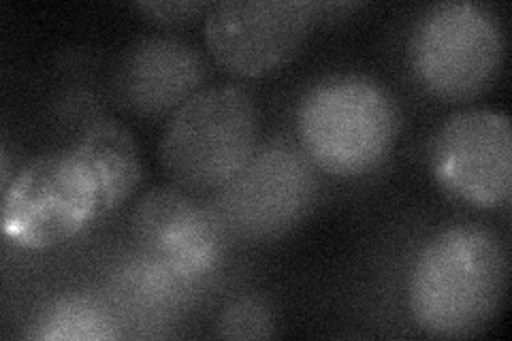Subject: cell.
Wrapping results in <instances>:
<instances>
[{
    "label": "cell",
    "instance_id": "1",
    "mask_svg": "<svg viewBox=\"0 0 512 341\" xmlns=\"http://www.w3.org/2000/svg\"><path fill=\"white\" fill-rule=\"evenodd\" d=\"M508 288V252L487 226L453 224L429 237L408 275V310L431 337L463 339L485 331Z\"/></svg>",
    "mask_w": 512,
    "mask_h": 341
},
{
    "label": "cell",
    "instance_id": "2",
    "mask_svg": "<svg viewBox=\"0 0 512 341\" xmlns=\"http://www.w3.org/2000/svg\"><path fill=\"white\" fill-rule=\"evenodd\" d=\"M397 105L387 88L357 73L331 75L303 92L297 137L314 167L335 177L378 169L397 141Z\"/></svg>",
    "mask_w": 512,
    "mask_h": 341
},
{
    "label": "cell",
    "instance_id": "3",
    "mask_svg": "<svg viewBox=\"0 0 512 341\" xmlns=\"http://www.w3.org/2000/svg\"><path fill=\"white\" fill-rule=\"evenodd\" d=\"M259 109L237 84L201 88L169 118L160 137V165L186 192L231 184L256 154Z\"/></svg>",
    "mask_w": 512,
    "mask_h": 341
},
{
    "label": "cell",
    "instance_id": "4",
    "mask_svg": "<svg viewBox=\"0 0 512 341\" xmlns=\"http://www.w3.org/2000/svg\"><path fill=\"white\" fill-rule=\"evenodd\" d=\"M105 218L99 188L73 148L35 158L3 188V235L26 250H50Z\"/></svg>",
    "mask_w": 512,
    "mask_h": 341
},
{
    "label": "cell",
    "instance_id": "5",
    "mask_svg": "<svg viewBox=\"0 0 512 341\" xmlns=\"http://www.w3.org/2000/svg\"><path fill=\"white\" fill-rule=\"evenodd\" d=\"M412 69L442 101H470L491 86L504 60V30L487 7L440 3L414 28Z\"/></svg>",
    "mask_w": 512,
    "mask_h": 341
},
{
    "label": "cell",
    "instance_id": "6",
    "mask_svg": "<svg viewBox=\"0 0 512 341\" xmlns=\"http://www.w3.org/2000/svg\"><path fill=\"white\" fill-rule=\"evenodd\" d=\"M440 188L474 209H495L512 194V131L506 113L463 109L438 128L429 152Z\"/></svg>",
    "mask_w": 512,
    "mask_h": 341
},
{
    "label": "cell",
    "instance_id": "7",
    "mask_svg": "<svg viewBox=\"0 0 512 341\" xmlns=\"http://www.w3.org/2000/svg\"><path fill=\"white\" fill-rule=\"evenodd\" d=\"M308 0H227L205 18L207 50L222 69L263 77L291 60L316 20Z\"/></svg>",
    "mask_w": 512,
    "mask_h": 341
},
{
    "label": "cell",
    "instance_id": "8",
    "mask_svg": "<svg viewBox=\"0 0 512 341\" xmlns=\"http://www.w3.org/2000/svg\"><path fill=\"white\" fill-rule=\"evenodd\" d=\"M303 150L276 143L256 152L231 184L218 190L220 226L237 235L271 237L293 226L312 203L316 180Z\"/></svg>",
    "mask_w": 512,
    "mask_h": 341
},
{
    "label": "cell",
    "instance_id": "9",
    "mask_svg": "<svg viewBox=\"0 0 512 341\" xmlns=\"http://www.w3.org/2000/svg\"><path fill=\"white\" fill-rule=\"evenodd\" d=\"M131 233L141 252L175 280H199L220 263L218 218L182 188L158 186L143 194L133 209Z\"/></svg>",
    "mask_w": 512,
    "mask_h": 341
},
{
    "label": "cell",
    "instance_id": "10",
    "mask_svg": "<svg viewBox=\"0 0 512 341\" xmlns=\"http://www.w3.org/2000/svg\"><path fill=\"white\" fill-rule=\"evenodd\" d=\"M203 79L205 62L195 47L178 39H148L128 54L120 90L133 111L160 116L197 94Z\"/></svg>",
    "mask_w": 512,
    "mask_h": 341
},
{
    "label": "cell",
    "instance_id": "11",
    "mask_svg": "<svg viewBox=\"0 0 512 341\" xmlns=\"http://www.w3.org/2000/svg\"><path fill=\"white\" fill-rule=\"evenodd\" d=\"M99 188L103 216L122 205L141 182L143 167L133 135L114 120H99L73 145Z\"/></svg>",
    "mask_w": 512,
    "mask_h": 341
},
{
    "label": "cell",
    "instance_id": "12",
    "mask_svg": "<svg viewBox=\"0 0 512 341\" xmlns=\"http://www.w3.org/2000/svg\"><path fill=\"white\" fill-rule=\"evenodd\" d=\"M214 327L224 339H267L276 333V318L263 299L242 297L224 307Z\"/></svg>",
    "mask_w": 512,
    "mask_h": 341
},
{
    "label": "cell",
    "instance_id": "13",
    "mask_svg": "<svg viewBox=\"0 0 512 341\" xmlns=\"http://www.w3.org/2000/svg\"><path fill=\"white\" fill-rule=\"evenodd\" d=\"M41 331L37 337L43 339H99L107 337L105 320L90 305L64 303L54 307L41 320Z\"/></svg>",
    "mask_w": 512,
    "mask_h": 341
},
{
    "label": "cell",
    "instance_id": "14",
    "mask_svg": "<svg viewBox=\"0 0 512 341\" xmlns=\"http://www.w3.org/2000/svg\"><path fill=\"white\" fill-rule=\"evenodd\" d=\"M207 3H197V0H180V3H137V9L148 15V18L160 24H186L195 20L203 13Z\"/></svg>",
    "mask_w": 512,
    "mask_h": 341
}]
</instances>
